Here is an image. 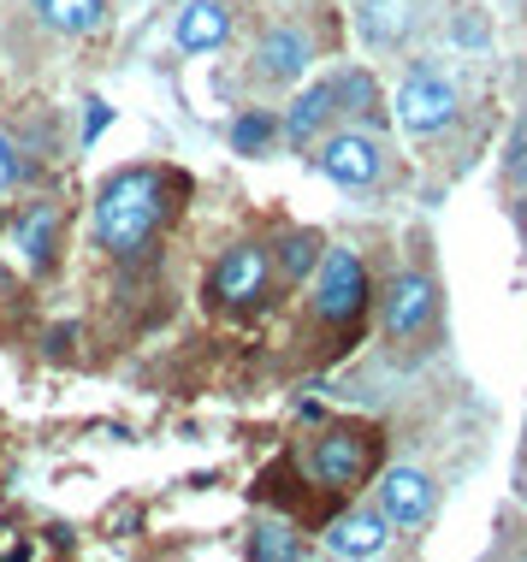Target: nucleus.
Wrapping results in <instances>:
<instances>
[{
  "instance_id": "f257e3e1",
  "label": "nucleus",
  "mask_w": 527,
  "mask_h": 562,
  "mask_svg": "<svg viewBox=\"0 0 527 562\" xmlns=\"http://www.w3.org/2000/svg\"><path fill=\"white\" fill-rule=\"evenodd\" d=\"M167 172L155 166H131V172H113L108 190L96 195V243L113 255V261H131V255L148 249V237L167 220Z\"/></svg>"
},
{
  "instance_id": "f03ea898",
  "label": "nucleus",
  "mask_w": 527,
  "mask_h": 562,
  "mask_svg": "<svg viewBox=\"0 0 527 562\" xmlns=\"http://www.w3.org/2000/svg\"><path fill=\"white\" fill-rule=\"evenodd\" d=\"M373 456H380L373 427H326L309 445V474L321 485H333V492H350V485L373 474Z\"/></svg>"
},
{
  "instance_id": "7ed1b4c3",
  "label": "nucleus",
  "mask_w": 527,
  "mask_h": 562,
  "mask_svg": "<svg viewBox=\"0 0 527 562\" xmlns=\"http://www.w3.org/2000/svg\"><path fill=\"white\" fill-rule=\"evenodd\" d=\"M368 308V267L356 249H326L314 261V314L326 326H350Z\"/></svg>"
},
{
  "instance_id": "20e7f679",
  "label": "nucleus",
  "mask_w": 527,
  "mask_h": 562,
  "mask_svg": "<svg viewBox=\"0 0 527 562\" xmlns=\"http://www.w3.org/2000/svg\"><path fill=\"white\" fill-rule=\"evenodd\" d=\"M457 108H462V89L439 66H415L397 89V125L410 136H439L457 119Z\"/></svg>"
},
{
  "instance_id": "39448f33",
  "label": "nucleus",
  "mask_w": 527,
  "mask_h": 562,
  "mask_svg": "<svg viewBox=\"0 0 527 562\" xmlns=\"http://www.w3.org/2000/svg\"><path fill=\"white\" fill-rule=\"evenodd\" d=\"M267 279H273L267 249L261 243H237V249H225L220 267L208 272V296L225 302V308H249V302L267 296Z\"/></svg>"
},
{
  "instance_id": "423d86ee",
  "label": "nucleus",
  "mask_w": 527,
  "mask_h": 562,
  "mask_svg": "<svg viewBox=\"0 0 527 562\" xmlns=\"http://www.w3.org/2000/svg\"><path fill=\"white\" fill-rule=\"evenodd\" d=\"M380 166H385V155L368 131H338L321 143V172L344 190H368L373 178H380Z\"/></svg>"
},
{
  "instance_id": "0eeeda50",
  "label": "nucleus",
  "mask_w": 527,
  "mask_h": 562,
  "mask_svg": "<svg viewBox=\"0 0 527 562\" xmlns=\"http://www.w3.org/2000/svg\"><path fill=\"white\" fill-rule=\"evenodd\" d=\"M433 314H439V291H433L427 272H397L391 291H385V331L391 338H415V331H427Z\"/></svg>"
},
{
  "instance_id": "6e6552de",
  "label": "nucleus",
  "mask_w": 527,
  "mask_h": 562,
  "mask_svg": "<svg viewBox=\"0 0 527 562\" xmlns=\"http://www.w3.org/2000/svg\"><path fill=\"white\" fill-rule=\"evenodd\" d=\"M415 24H421V0H356V36L373 54L403 48Z\"/></svg>"
},
{
  "instance_id": "1a4fd4ad",
  "label": "nucleus",
  "mask_w": 527,
  "mask_h": 562,
  "mask_svg": "<svg viewBox=\"0 0 527 562\" xmlns=\"http://www.w3.org/2000/svg\"><path fill=\"white\" fill-rule=\"evenodd\" d=\"M309 59H314L309 30L279 24V30H267V36L255 42V78H267V83H296V78L309 71Z\"/></svg>"
},
{
  "instance_id": "9d476101",
  "label": "nucleus",
  "mask_w": 527,
  "mask_h": 562,
  "mask_svg": "<svg viewBox=\"0 0 527 562\" xmlns=\"http://www.w3.org/2000/svg\"><path fill=\"white\" fill-rule=\"evenodd\" d=\"M433 480L421 474V468H385L380 480V515L391 527H421L433 515Z\"/></svg>"
},
{
  "instance_id": "9b49d317",
  "label": "nucleus",
  "mask_w": 527,
  "mask_h": 562,
  "mask_svg": "<svg viewBox=\"0 0 527 562\" xmlns=\"http://www.w3.org/2000/svg\"><path fill=\"white\" fill-rule=\"evenodd\" d=\"M385 539H391V521L380 509H350L326 527V551L333 557H380Z\"/></svg>"
},
{
  "instance_id": "f8f14e48",
  "label": "nucleus",
  "mask_w": 527,
  "mask_h": 562,
  "mask_svg": "<svg viewBox=\"0 0 527 562\" xmlns=\"http://www.w3.org/2000/svg\"><path fill=\"white\" fill-rule=\"evenodd\" d=\"M225 36H232V12L220 0H190L172 24V42L184 54H214V48H225Z\"/></svg>"
},
{
  "instance_id": "ddd939ff",
  "label": "nucleus",
  "mask_w": 527,
  "mask_h": 562,
  "mask_svg": "<svg viewBox=\"0 0 527 562\" xmlns=\"http://www.w3.org/2000/svg\"><path fill=\"white\" fill-rule=\"evenodd\" d=\"M54 237H59V207L54 202H30L19 214V232H12V243H19L30 272H42L54 261Z\"/></svg>"
},
{
  "instance_id": "4468645a",
  "label": "nucleus",
  "mask_w": 527,
  "mask_h": 562,
  "mask_svg": "<svg viewBox=\"0 0 527 562\" xmlns=\"http://www.w3.org/2000/svg\"><path fill=\"white\" fill-rule=\"evenodd\" d=\"M333 113H338V89H333V78H326V83H309L303 95L291 101V113H284V136H291V143H314V136H321V125H326Z\"/></svg>"
},
{
  "instance_id": "2eb2a0df",
  "label": "nucleus",
  "mask_w": 527,
  "mask_h": 562,
  "mask_svg": "<svg viewBox=\"0 0 527 562\" xmlns=\"http://www.w3.org/2000/svg\"><path fill=\"white\" fill-rule=\"evenodd\" d=\"M36 19L59 36H89L108 24V0H36Z\"/></svg>"
},
{
  "instance_id": "dca6fc26",
  "label": "nucleus",
  "mask_w": 527,
  "mask_h": 562,
  "mask_svg": "<svg viewBox=\"0 0 527 562\" xmlns=\"http://www.w3.org/2000/svg\"><path fill=\"white\" fill-rule=\"evenodd\" d=\"M303 544L291 539V527L284 521H255V539H249V557H261V562H273V557H296Z\"/></svg>"
},
{
  "instance_id": "f3484780",
  "label": "nucleus",
  "mask_w": 527,
  "mask_h": 562,
  "mask_svg": "<svg viewBox=\"0 0 527 562\" xmlns=\"http://www.w3.org/2000/svg\"><path fill=\"white\" fill-rule=\"evenodd\" d=\"M273 119H267V113H244V119H237V125H232V148H237V155H261V148L267 143H273Z\"/></svg>"
},
{
  "instance_id": "a211bd4d",
  "label": "nucleus",
  "mask_w": 527,
  "mask_h": 562,
  "mask_svg": "<svg viewBox=\"0 0 527 562\" xmlns=\"http://www.w3.org/2000/svg\"><path fill=\"white\" fill-rule=\"evenodd\" d=\"M284 279H303V272H314V261H321V237L314 232H296V237H284Z\"/></svg>"
},
{
  "instance_id": "6ab92c4d",
  "label": "nucleus",
  "mask_w": 527,
  "mask_h": 562,
  "mask_svg": "<svg viewBox=\"0 0 527 562\" xmlns=\"http://www.w3.org/2000/svg\"><path fill=\"white\" fill-rule=\"evenodd\" d=\"M19 178H24V155H19V143L0 131V190H19Z\"/></svg>"
},
{
  "instance_id": "aec40b11",
  "label": "nucleus",
  "mask_w": 527,
  "mask_h": 562,
  "mask_svg": "<svg viewBox=\"0 0 527 562\" xmlns=\"http://www.w3.org/2000/svg\"><path fill=\"white\" fill-rule=\"evenodd\" d=\"M108 125H113V108H108V101H89V113H83V143H96Z\"/></svg>"
}]
</instances>
